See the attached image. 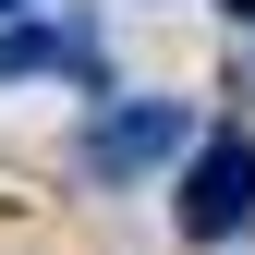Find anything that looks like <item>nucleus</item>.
Here are the masks:
<instances>
[{
	"mask_svg": "<svg viewBox=\"0 0 255 255\" xmlns=\"http://www.w3.org/2000/svg\"><path fill=\"white\" fill-rule=\"evenodd\" d=\"M12 12H49V0H0V24H12Z\"/></svg>",
	"mask_w": 255,
	"mask_h": 255,
	"instance_id": "6",
	"label": "nucleus"
},
{
	"mask_svg": "<svg viewBox=\"0 0 255 255\" xmlns=\"http://www.w3.org/2000/svg\"><path fill=\"white\" fill-rule=\"evenodd\" d=\"M170 231L195 243V255H231L255 231V134H243V122H207L195 158L170 170Z\"/></svg>",
	"mask_w": 255,
	"mask_h": 255,
	"instance_id": "1",
	"label": "nucleus"
},
{
	"mask_svg": "<svg viewBox=\"0 0 255 255\" xmlns=\"http://www.w3.org/2000/svg\"><path fill=\"white\" fill-rule=\"evenodd\" d=\"M219 12H231V24H243V37H255V0H219Z\"/></svg>",
	"mask_w": 255,
	"mask_h": 255,
	"instance_id": "5",
	"label": "nucleus"
},
{
	"mask_svg": "<svg viewBox=\"0 0 255 255\" xmlns=\"http://www.w3.org/2000/svg\"><path fill=\"white\" fill-rule=\"evenodd\" d=\"M231 98H243V110H255V37H243V61H231Z\"/></svg>",
	"mask_w": 255,
	"mask_h": 255,
	"instance_id": "4",
	"label": "nucleus"
},
{
	"mask_svg": "<svg viewBox=\"0 0 255 255\" xmlns=\"http://www.w3.org/2000/svg\"><path fill=\"white\" fill-rule=\"evenodd\" d=\"M195 158V110L182 98H98L85 110V134H73V170L85 182H146V170H182Z\"/></svg>",
	"mask_w": 255,
	"mask_h": 255,
	"instance_id": "2",
	"label": "nucleus"
},
{
	"mask_svg": "<svg viewBox=\"0 0 255 255\" xmlns=\"http://www.w3.org/2000/svg\"><path fill=\"white\" fill-rule=\"evenodd\" d=\"M37 73H73L85 98H110L98 24H85V12H12V24H0V85H37Z\"/></svg>",
	"mask_w": 255,
	"mask_h": 255,
	"instance_id": "3",
	"label": "nucleus"
}]
</instances>
